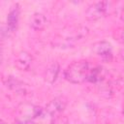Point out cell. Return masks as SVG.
<instances>
[{"label":"cell","mask_w":124,"mask_h":124,"mask_svg":"<svg viewBox=\"0 0 124 124\" xmlns=\"http://www.w3.org/2000/svg\"><path fill=\"white\" fill-rule=\"evenodd\" d=\"M32 64V56L29 52L22 50L19 51L15 59L16 67L20 71H27Z\"/></svg>","instance_id":"8992f818"},{"label":"cell","mask_w":124,"mask_h":124,"mask_svg":"<svg viewBox=\"0 0 124 124\" xmlns=\"http://www.w3.org/2000/svg\"><path fill=\"white\" fill-rule=\"evenodd\" d=\"M89 70V64L87 61H75L66 68L64 72V78L71 83H82L87 80Z\"/></svg>","instance_id":"7a4b0ae2"},{"label":"cell","mask_w":124,"mask_h":124,"mask_svg":"<svg viewBox=\"0 0 124 124\" xmlns=\"http://www.w3.org/2000/svg\"><path fill=\"white\" fill-rule=\"evenodd\" d=\"M109 3L108 1H99L91 4L85 11V16L89 20H96L105 16L108 13Z\"/></svg>","instance_id":"277c9868"},{"label":"cell","mask_w":124,"mask_h":124,"mask_svg":"<svg viewBox=\"0 0 124 124\" xmlns=\"http://www.w3.org/2000/svg\"><path fill=\"white\" fill-rule=\"evenodd\" d=\"M66 106H67V99L63 96H59V97L52 99L46 105L45 110L46 114H48L49 116L55 117V116H58L64 110Z\"/></svg>","instance_id":"5b68a950"},{"label":"cell","mask_w":124,"mask_h":124,"mask_svg":"<svg viewBox=\"0 0 124 124\" xmlns=\"http://www.w3.org/2000/svg\"><path fill=\"white\" fill-rule=\"evenodd\" d=\"M65 119H66L65 117H62V116H60V115L55 116V118H54V120L52 121L51 124H67V121L63 122V120H65Z\"/></svg>","instance_id":"4fadbf2b"},{"label":"cell","mask_w":124,"mask_h":124,"mask_svg":"<svg viewBox=\"0 0 124 124\" xmlns=\"http://www.w3.org/2000/svg\"><path fill=\"white\" fill-rule=\"evenodd\" d=\"M88 34V29L84 26L70 28L68 31L61 32L52 41V45L59 48L74 47L78 40H81Z\"/></svg>","instance_id":"6da1fadb"},{"label":"cell","mask_w":124,"mask_h":124,"mask_svg":"<svg viewBox=\"0 0 124 124\" xmlns=\"http://www.w3.org/2000/svg\"><path fill=\"white\" fill-rule=\"evenodd\" d=\"M18 16H19V8H18V5H16L10 11L7 16V24L11 30H15L16 28L17 22H18Z\"/></svg>","instance_id":"8fae6325"},{"label":"cell","mask_w":124,"mask_h":124,"mask_svg":"<svg viewBox=\"0 0 124 124\" xmlns=\"http://www.w3.org/2000/svg\"><path fill=\"white\" fill-rule=\"evenodd\" d=\"M102 69L101 68H94L92 70H89V74H88V78L87 80L91 81V82H97L99 80H101L103 74H102Z\"/></svg>","instance_id":"7c38bea8"},{"label":"cell","mask_w":124,"mask_h":124,"mask_svg":"<svg viewBox=\"0 0 124 124\" xmlns=\"http://www.w3.org/2000/svg\"><path fill=\"white\" fill-rule=\"evenodd\" d=\"M0 124H8V123H6L5 121H3V120H1V119H0Z\"/></svg>","instance_id":"9a60e30c"},{"label":"cell","mask_w":124,"mask_h":124,"mask_svg":"<svg viewBox=\"0 0 124 124\" xmlns=\"http://www.w3.org/2000/svg\"><path fill=\"white\" fill-rule=\"evenodd\" d=\"M15 124H36L34 121H30V120H24V119H19L17 118L15 121Z\"/></svg>","instance_id":"5bb4252c"},{"label":"cell","mask_w":124,"mask_h":124,"mask_svg":"<svg viewBox=\"0 0 124 124\" xmlns=\"http://www.w3.org/2000/svg\"><path fill=\"white\" fill-rule=\"evenodd\" d=\"M94 51L103 58H108L111 56V46L109 43L102 41L94 45Z\"/></svg>","instance_id":"9c48e42d"},{"label":"cell","mask_w":124,"mask_h":124,"mask_svg":"<svg viewBox=\"0 0 124 124\" xmlns=\"http://www.w3.org/2000/svg\"><path fill=\"white\" fill-rule=\"evenodd\" d=\"M44 110L42 108L32 104H22L18 108V118L24 120L35 121L37 118L42 117Z\"/></svg>","instance_id":"3957f363"},{"label":"cell","mask_w":124,"mask_h":124,"mask_svg":"<svg viewBox=\"0 0 124 124\" xmlns=\"http://www.w3.org/2000/svg\"><path fill=\"white\" fill-rule=\"evenodd\" d=\"M59 71H60V66L58 63L54 62V63L50 64L45 72V76H44L45 80L50 84L53 83L57 79V77L59 75Z\"/></svg>","instance_id":"ba28073f"},{"label":"cell","mask_w":124,"mask_h":124,"mask_svg":"<svg viewBox=\"0 0 124 124\" xmlns=\"http://www.w3.org/2000/svg\"><path fill=\"white\" fill-rule=\"evenodd\" d=\"M30 25L34 30H43L47 25V18L42 13H35L30 18Z\"/></svg>","instance_id":"52a82bcc"},{"label":"cell","mask_w":124,"mask_h":124,"mask_svg":"<svg viewBox=\"0 0 124 124\" xmlns=\"http://www.w3.org/2000/svg\"><path fill=\"white\" fill-rule=\"evenodd\" d=\"M3 81L7 87H9L10 89H12L14 91L20 92V91H24V89H25V84L22 81L18 80L17 78H14L12 76H8V77L4 78Z\"/></svg>","instance_id":"30bf717a"}]
</instances>
